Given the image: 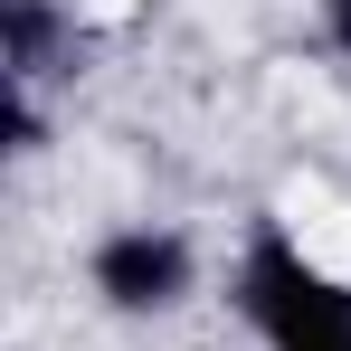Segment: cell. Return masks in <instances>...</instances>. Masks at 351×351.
I'll list each match as a JSON object with an SVG mask.
<instances>
[{
  "instance_id": "obj_1",
  "label": "cell",
  "mask_w": 351,
  "mask_h": 351,
  "mask_svg": "<svg viewBox=\"0 0 351 351\" xmlns=\"http://www.w3.org/2000/svg\"><path fill=\"white\" fill-rule=\"evenodd\" d=\"M199 276V256H190V237L162 228V219H123L86 247V285L105 313H171L180 294Z\"/></svg>"
},
{
  "instance_id": "obj_2",
  "label": "cell",
  "mask_w": 351,
  "mask_h": 351,
  "mask_svg": "<svg viewBox=\"0 0 351 351\" xmlns=\"http://www.w3.org/2000/svg\"><path fill=\"white\" fill-rule=\"evenodd\" d=\"M266 351H351V285L332 294L323 313H304L294 332H276V342H266Z\"/></svg>"
},
{
  "instance_id": "obj_3",
  "label": "cell",
  "mask_w": 351,
  "mask_h": 351,
  "mask_svg": "<svg viewBox=\"0 0 351 351\" xmlns=\"http://www.w3.org/2000/svg\"><path fill=\"white\" fill-rule=\"evenodd\" d=\"M323 38H332V48L351 58V0H323Z\"/></svg>"
}]
</instances>
